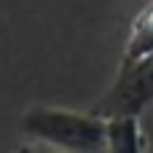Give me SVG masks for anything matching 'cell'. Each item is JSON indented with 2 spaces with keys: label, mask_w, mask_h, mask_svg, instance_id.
Masks as SVG:
<instances>
[{
  "label": "cell",
  "mask_w": 153,
  "mask_h": 153,
  "mask_svg": "<svg viewBox=\"0 0 153 153\" xmlns=\"http://www.w3.org/2000/svg\"><path fill=\"white\" fill-rule=\"evenodd\" d=\"M151 105H153V54H124L113 83L91 105V110L105 118L143 116V110Z\"/></svg>",
  "instance_id": "cell-2"
},
{
  "label": "cell",
  "mask_w": 153,
  "mask_h": 153,
  "mask_svg": "<svg viewBox=\"0 0 153 153\" xmlns=\"http://www.w3.org/2000/svg\"><path fill=\"white\" fill-rule=\"evenodd\" d=\"M19 129L27 140L43 143L65 153H100L108 151L105 116L89 110H67L54 105H32L22 113Z\"/></svg>",
  "instance_id": "cell-1"
},
{
  "label": "cell",
  "mask_w": 153,
  "mask_h": 153,
  "mask_svg": "<svg viewBox=\"0 0 153 153\" xmlns=\"http://www.w3.org/2000/svg\"><path fill=\"white\" fill-rule=\"evenodd\" d=\"M105 137L110 153H145L151 140L143 132L140 116H110L105 118Z\"/></svg>",
  "instance_id": "cell-3"
}]
</instances>
